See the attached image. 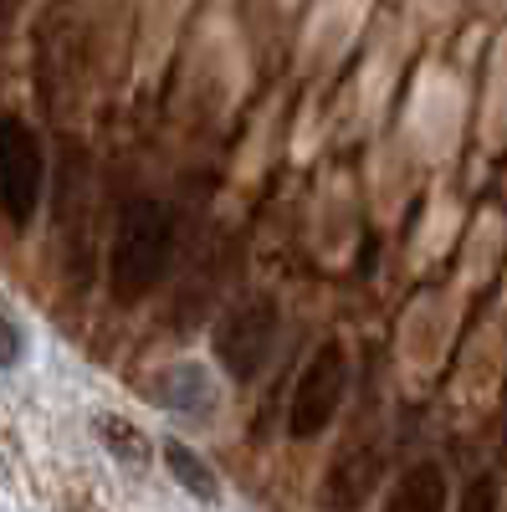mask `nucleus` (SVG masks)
<instances>
[{
  "label": "nucleus",
  "mask_w": 507,
  "mask_h": 512,
  "mask_svg": "<svg viewBox=\"0 0 507 512\" xmlns=\"http://www.w3.org/2000/svg\"><path fill=\"white\" fill-rule=\"evenodd\" d=\"M175 262V216L159 200H134L118 216L113 231V251H108V282L123 303L154 292Z\"/></svg>",
  "instance_id": "1"
},
{
  "label": "nucleus",
  "mask_w": 507,
  "mask_h": 512,
  "mask_svg": "<svg viewBox=\"0 0 507 512\" xmlns=\"http://www.w3.org/2000/svg\"><path fill=\"white\" fill-rule=\"evenodd\" d=\"M344 395H349V354L338 338H328V344H318V354L303 364V379H298L292 405H287V431L298 441L323 436L338 415V405H344Z\"/></svg>",
  "instance_id": "2"
},
{
  "label": "nucleus",
  "mask_w": 507,
  "mask_h": 512,
  "mask_svg": "<svg viewBox=\"0 0 507 512\" xmlns=\"http://www.w3.org/2000/svg\"><path fill=\"white\" fill-rule=\"evenodd\" d=\"M277 328H282V313L272 297H251V303L231 308L216 328V359L231 379H257L277 349Z\"/></svg>",
  "instance_id": "3"
},
{
  "label": "nucleus",
  "mask_w": 507,
  "mask_h": 512,
  "mask_svg": "<svg viewBox=\"0 0 507 512\" xmlns=\"http://www.w3.org/2000/svg\"><path fill=\"white\" fill-rule=\"evenodd\" d=\"M41 175H47V164H41L36 134L21 118H6L0 123V210H6V221L26 226L36 216Z\"/></svg>",
  "instance_id": "4"
},
{
  "label": "nucleus",
  "mask_w": 507,
  "mask_h": 512,
  "mask_svg": "<svg viewBox=\"0 0 507 512\" xmlns=\"http://www.w3.org/2000/svg\"><path fill=\"white\" fill-rule=\"evenodd\" d=\"M154 400L169 415H180V420H210V415H216V405H221L210 369L205 364H190V359L154 374Z\"/></svg>",
  "instance_id": "5"
},
{
  "label": "nucleus",
  "mask_w": 507,
  "mask_h": 512,
  "mask_svg": "<svg viewBox=\"0 0 507 512\" xmlns=\"http://www.w3.org/2000/svg\"><path fill=\"white\" fill-rule=\"evenodd\" d=\"M379 482V451L374 446H354L349 456H338V466L323 482V502L333 512H354Z\"/></svg>",
  "instance_id": "6"
},
{
  "label": "nucleus",
  "mask_w": 507,
  "mask_h": 512,
  "mask_svg": "<svg viewBox=\"0 0 507 512\" xmlns=\"http://www.w3.org/2000/svg\"><path fill=\"white\" fill-rule=\"evenodd\" d=\"M385 512H446V477H441V466H431V461L410 466V472L390 487Z\"/></svg>",
  "instance_id": "7"
},
{
  "label": "nucleus",
  "mask_w": 507,
  "mask_h": 512,
  "mask_svg": "<svg viewBox=\"0 0 507 512\" xmlns=\"http://www.w3.org/2000/svg\"><path fill=\"white\" fill-rule=\"evenodd\" d=\"M164 466H169V477H175L195 502H221V477L210 472V461L180 441H164Z\"/></svg>",
  "instance_id": "8"
},
{
  "label": "nucleus",
  "mask_w": 507,
  "mask_h": 512,
  "mask_svg": "<svg viewBox=\"0 0 507 512\" xmlns=\"http://www.w3.org/2000/svg\"><path fill=\"white\" fill-rule=\"evenodd\" d=\"M98 436H103L108 456L123 461L129 472H144V466H149V436L139 431L134 420H123V415H98Z\"/></svg>",
  "instance_id": "9"
},
{
  "label": "nucleus",
  "mask_w": 507,
  "mask_h": 512,
  "mask_svg": "<svg viewBox=\"0 0 507 512\" xmlns=\"http://www.w3.org/2000/svg\"><path fill=\"white\" fill-rule=\"evenodd\" d=\"M21 359H26V333L6 308H0V369H16Z\"/></svg>",
  "instance_id": "10"
},
{
  "label": "nucleus",
  "mask_w": 507,
  "mask_h": 512,
  "mask_svg": "<svg viewBox=\"0 0 507 512\" xmlns=\"http://www.w3.org/2000/svg\"><path fill=\"white\" fill-rule=\"evenodd\" d=\"M461 512H497V482L492 477H477L461 497Z\"/></svg>",
  "instance_id": "11"
}]
</instances>
